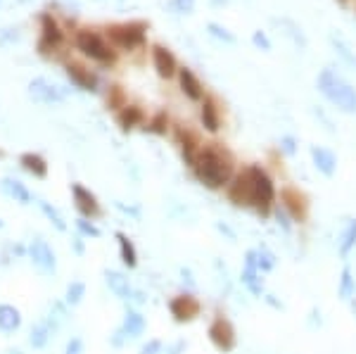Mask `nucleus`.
I'll list each match as a JSON object with an SVG mask.
<instances>
[{"label":"nucleus","instance_id":"obj_1","mask_svg":"<svg viewBox=\"0 0 356 354\" xmlns=\"http://www.w3.org/2000/svg\"><path fill=\"white\" fill-rule=\"evenodd\" d=\"M193 174L209 191H224L231 184L235 171V157L221 143H204L193 162Z\"/></svg>","mask_w":356,"mask_h":354},{"label":"nucleus","instance_id":"obj_2","mask_svg":"<svg viewBox=\"0 0 356 354\" xmlns=\"http://www.w3.org/2000/svg\"><path fill=\"white\" fill-rule=\"evenodd\" d=\"M247 176H249V209L259 219L274 217V209L278 204V191L274 179L269 176V171L261 167V164H249Z\"/></svg>","mask_w":356,"mask_h":354},{"label":"nucleus","instance_id":"obj_3","mask_svg":"<svg viewBox=\"0 0 356 354\" xmlns=\"http://www.w3.org/2000/svg\"><path fill=\"white\" fill-rule=\"evenodd\" d=\"M316 88L332 107H337L344 114H356V88L344 76L337 74L335 69H321L319 79H316Z\"/></svg>","mask_w":356,"mask_h":354},{"label":"nucleus","instance_id":"obj_4","mask_svg":"<svg viewBox=\"0 0 356 354\" xmlns=\"http://www.w3.org/2000/svg\"><path fill=\"white\" fill-rule=\"evenodd\" d=\"M76 51H81V55H86L88 60H93L98 64L116 62V51H112V46H107V41L93 29L76 31Z\"/></svg>","mask_w":356,"mask_h":354},{"label":"nucleus","instance_id":"obj_5","mask_svg":"<svg viewBox=\"0 0 356 354\" xmlns=\"http://www.w3.org/2000/svg\"><path fill=\"white\" fill-rule=\"evenodd\" d=\"M278 204L285 209V214L290 217V221L297 226H304L311 217L309 195L297 186H283L281 193H278Z\"/></svg>","mask_w":356,"mask_h":354},{"label":"nucleus","instance_id":"obj_6","mask_svg":"<svg viewBox=\"0 0 356 354\" xmlns=\"http://www.w3.org/2000/svg\"><path fill=\"white\" fill-rule=\"evenodd\" d=\"M207 337H209L211 347H214L216 352H221V354H231V352H235V347H238L235 324H233V321L221 312H216L214 319L209 321Z\"/></svg>","mask_w":356,"mask_h":354},{"label":"nucleus","instance_id":"obj_7","mask_svg":"<svg viewBox=\"0 0 356 354\" xmlns=\"http://www.w3.org/2000/svg\"><path fill=\"white\" fill-rule=\"evenodd\" d=\"M107 38L109 43L121 51H136V48L145 46V21H126V24H112L107 26Z\"/></svg>","mask_w":356,"mask_h":354},{"label":"nucleus","instance_id":"obj_8","mask_svg":"<svg viewBox=\"0 0 356 354\" xmlns=\"http://www.w3.org/2000/svg\"><path fill=\"white\" fill-rule=\"evenodd\" d=\"M166 307H169L171 319H174L176 324H181V326L183 324H193V321H197L199 314H202V302H199V297L190 290L176 292L174 297H169Z\"/></svg>","mask_w":356,"mask_h":354},{"label":"nucleus","instance_id":"obj_9","mask_svg":"<svg viewBox=\"0 0 356 354\" xmlns=\"http://www.w3.org/2000/svg\"><path fill=\"white\" fill-rule=\"evenodd\" d=\"M69 191H71V202H74L79 217L91 219V221L103 219L105 209H103V204H100L98 195L91 191V188H86L83 184H71Z\"/></svg>","mask_w":356,"mask_h":354},{"label":"nucleus","instance_id":"obj_10","mask_svg":"<svg viewBox=\"0 0 356 354\" xmlns=\"http://www.w3.org/2000/svg\"><path fill=\"white\" fill-rule=\"evenodd\" d=\"M26 254H29L31 264L41 271L43 276H53L57 271V254L50 247V242L46 238H33L26 247Z\"/></svg>","mask_w":356,"mask_h":354},{"label":"nucleus","instance_id":"obj_11","mask_svg":"<svg viewBox=\"0 0 356 354\" xmlns=\"http://www.w3.org/2000/svg\"><path fill=\"white\" fill-rule=\"evenodd\" d=\"M240 281L242 285L247 287V292L252 297H264V274L259 271V264H257V250H247L244 252V259H242V271H240Z\"/></svg>","mask_w":356,"mask_h":354},{"label":"nucleus","instance_id":"obj_12","mask_svg":"<svg viewBox=\"0 0 356 354\" xmlns=\"http://www.w3.org/2000/svg\"><path fill=\"white\" fill-rule=\"evenodd\" d=\"M29 98L33 103H41V105H60L64 103L66 96L60 86L50 84L43 76H36V79L29 81Z\"/></svg>","mask_w":356,"mask_h":354},{"label":"nucleus","instance_id":"obj_13","mask_svg":"<svg viewBox=\"0 0 356 354\" xmlns=\"http://www.w3.org/2000/svg\"><path fill=\"white\" fill-rule=\"evenodd\" d=\"M62 43H64L62 26L57 24V19H55L53 15L43 12L41 15V43H38V48H41V55H50V51L60 48Z\"/></svg>","mask_w":356,"mask_h":354},{"label":"nucleus","instance_id":"obj_14","mask_svg":"<svg viewBox=\"0 0 356 354\" xmlns=\"http://www.w3.org/2000/svg\"><path fill=\"white\" fill-rule=\"evenodd\" d=\"M174 138H176L178 150H181L183 162H186L188 167H193L195 157H197L199 148H202V141H199V136L195 134L193 129H188V126L176 124V129H174Z\"/></svg>","mask_w":356,"mask_h":354},{"label":"nucleus","instance_id":"obj_15","mask_svg":"<svg viewBox=\"0 0 356 354\" xmlns=\"http://www.w3.org/2000/svg\"><path fill=\"white\" fill-rule=\"evenodd\" d=\"M64 71H66V79L71 81L79 91H86V93H98L100 91V81L98 76L93 74L91 69H86L83 64L79 62H66L64 64Z\"/></svg>","mask_w":356,"mask_h":354},{"label":"nucleus","instance_id":"obj_16","mask_svg":"<svg viewBox=\"0 0 356 354\" xmlns=\"http://www.w3.org/2000/svg\"><path fill=\"white\" fill-rule=\"evenodd\" d=\"M152 67L157 71L159 79L169 81L178 74V60L169 48H164L157 43V46H152Z\"/></svg>","mask_w":356,"mask_h":354},{"label":"nucleus","instance_id":"obj_17","mask_svg":"<svg viewBox=\"0 0 356 354\" xmlns=\"http://www.w3.org/2000/svg\"><path fill=\"white\" fill-rule=\"evenodd\" d=\"M309 154H311V162L319 174H323L326 179H332L337 171V154L330 150V148H323V145H311L309 148Z\"/></svg>","mask_w":356,"mask_h":354},{"label":"nucleus","instance_id":"obj_18","mask_svg":"<svg viewBox=\"0 0 356 354\" xmlns=\"http://www.w3.org/2000/svg\"><path fill=\"white\" fill-rule=\"evenodd\" d=\"M105 281H107V287L112 290V295L116 300L121 302H131L133 300V285L129 281V276L124 274V271H116V269H107L105 271Z\"/></svg>","mask_w":356,"mask_h":354},{"label":"nucleus","instance_id":"obj_19","mask_svg":"<svg viewBox=\"0 0 356 354\" xmlns=\"http://www.w3.org/2000/svg\"><path fill=\"white\" fill-rule=\"evenodd\" d=\"M178 84H181V91L188 100L193 103L204 100V86L190 67H178Z\"/></svg>","mask_w":356,"mask_h":354},{"label":"nucleus","instance_id":"obj_20","mask_svg":"<svg viewBox=\"0 0 356 354\" xmlns=\"http://www.w3.org/2000/svg\"><path fill=\"white\" fill-rule=\"evenodd\" d=\"M116 124H119V129L124 131V134H131V131L138 129V126L145 129L148 117H145V112H143L141 105H126V107H121L119 112H116Z\"/></svg>","mask_w":356,"mask_h":354},{"label":"nucleus","instance_id":"obj_21","mask_svg":"<svg viewBox=\"0 0 356 354\" xmlns=\"http://www.w3.org/2000/svg\"><path fill=\"white\" fill-rule=\"evenodd\" d=\"M57 321L55 319H41V321H36V324L31 326V333H29V345L33 347V350H43V347L50 342V337H53V333L57 330Z\"/></svg>","mask_w":356,"mask_h":354},{"label":"nucleus","instance_id":"obj_22","mask_svg":"<svg viewBox=\"0 0 356 354\" xmlns=\"http://www.w3.org/2000/svg\"><path fill=\"white\" fill-rule=\"evenodd\" d=\"M145 328H148V319L143 317L138 309H133L129 307L124 312V319H121V326H119V330L124 333L126 340H133V337H141L143 333H145Z\"/></svg>","mask_w":356,"mask_h":354},{"label":"nucleus","instance_id":"obj_23","mask_svg":"<svg viewBox=\"0 0 356 354\" xmlns=\"http://www.w3.org/2000/svg\"><path fill=\"white\" fill-rule=\"evenodd\" d=\"M199 121H202L207 134H219L221 131V109L211 96H204L202 107H199Z\"/></svg>","mask_w":356,"mask_h":354},{"label":"nucleus","instance_id":"obj_24","mask_svg":"<svg viewBox=\"0 0 356 354\" xmlns=\"http://www.w3.org/2000/svg\"><path fill=\"white\" fill-rule=\"evenodd\" d=\"M0 191H3L10 200H15L17 204H31L33 202V195H31L29 188L21 184L19 179H12V176H5V179L0 181Z\"/></svg>","mask_w":356,"mask_h":354},{"label":"nucleus","instance_id":"obj_25","mask_svg":"<svg viewBox=\"0 0 356 354\" xmlns=\"http://www.w3.org/2000/svg\"><path fill=\"white\" fill-rule=\"evenodd\" d=\"M21 309L15 307L10 302H3L0 304V333L10 335V333H17L21 328Z\"/></svg>","mask_w":356,"mask_h":354},{"label":"nucleus","instance_id":"obj_26","mask_svg":"<svg viewBox=\"0 0 356 354\" xmlns=\"http://www.w3.org/2000/svg\"><path fill=\"white\" fill-rule=\"evenodd\" d=\"M19 167L24 169L26 174H31L33 179H46L48 171H50L48 159L38 152H21L19 154Z\"/></svg>","mask_w":356,"mask_h":354},{"label":"nucleus","instance_id":"obj_27","mask_svg":"<svg viewBox=\"0 0 356 354\" xmlns=\"http://www.w3.org/2000/svg\"><path fill=\"white\" fill-rule=\"evenodd\" d=\"M116 247H119V259L126 269H136L138 267V250H136V242L131 240L124 231H116Z\"/></svg>","mask_w":356,"mask_h":354},{"label":"nucleus","instance_id":"obj_28","mask_svg":"<svg viewBox=\"0 0 356 354\" xmlns=\"http://www.w3.org/2000/svg\"><path fill=\"white\" fill-rule=\"evenodd\" d=\"M354 250H356V219H347L340 240H337V252H340L342 259H347Z\"/></svg>","mask_w":356,"mask_h":354},{"label":"nucleus","instance_id":"obj_29","mask_svg":"<svg viewBox=\"0 0 356 354\" xmlns=\"http://www.w3.org/2000/svg\"><path fill=\"white\" fill-rule=\"evenodd\" d=\"M356 292V278L352 274V267H342L340 271V285H337V297H340L342 302H349L352 300V295Z\"/></svg>","mask_w":356,"mask_h":354},{"label":"nucleus","instance_id":"obj_30","mask_svg":"<svg viewBox=\"0 0 356 354\" xmlns=\"http://www.w3.org/2000/svg\"><path fill=\"white\" fill-rule=\"evenodd\" d=\"M38 209H41V214L46 217L50 224L55 226V229L60 231V233H64L66 231V221H64V214L60 212L57 207H55L53 202H48V200H38Z\"/></svg>","mask_w":356,"mask_h":354},{"label":"nucleus","instance_id":"obj_31","mask_svg":"<svg viewBox=\"0 0 356 354\" xmlns=\"http://www.w3.org/2000/svg\"><path fill=\"white\" fill-rule=\"evenodd\" d=\"M145 131H150V134H154V136H166L169 134V114H166L164 109L154 112L152 117L148 119Z\"/></svg>","mask_w":356,"mask_h":354},{"label":"nucleus","instance_id":"obj_32","mask_svg":"<svg viewBox=\"0 0 356 354\" xmlns=\"http://www.w3.org/2000/svg\"><path fill=\"white\" fill-rule=\"evenodd\" d=\"M86 297V283L83 281H71L64 290V304L66 307H79Z\"/></svg>","mask_w":356,"mask_h":354},{"label":"nucleus","instance_id":"obj_33","mask_svg":"<svg viewBox=\"0 0 356 354\" xmlns=\"http://www.w3.org/2000/svg\"><path fill=\"white\" fill-rule=\"evenodd\" d=\"M254 250H257V264H259L261 274H269V271L276 269L278 257H276L274 250H269L266 245H259V247H254Z\"/></svg>","mask_w":356,"mask_h":354},{"label":"nucleus","instance_id":"obj_34","mask_svg":"<svg viewBox=\"0 0 356 354\" xmlns=\"http://www.w3.org/2000/svg\"><path fill=\"white\" fill-rule=\"evenodd\" d=\"M74 226H76V233H79L81 238H93V240H96V238L103 236V231H100V226L96 224V221H91V219H83V217H79V219L74 221Z\"/></svg>","mask_w":356,"mask_h":354},{"label":"nucleus","instance_id":"obj_35","mask_svg":"<svg viewBox=\"0 0 356 354\" xmlns=\"http://www.w3.org/2000/svg\"><path fill=\"white\" fill-rule=\"evenodd\" d=\"M207 29H209V34L216 38V41H224L226 46H235V41H238L235 34H231L224 24H219V21H209Z\"/></svg>","mask_w":356,"mask_h":354},{"label":"nucleus","instance_id":"obj_36","mask_svg":"<svg viewBox=\"0 0 356 354\" xmlns=\"http://www.w3.org/2000/svg\"><path fill=\"white\" fill-rule=\"evenodd\" d=\"M276 24H281V26H285V29H290V31H285L287 36L294 41V46H299V48H307V36L302 34V29H299L297 24H294L292 19H276Z\"/></svg>","mask_w":356,"mask_h":354},{"label":"nucleus","instance_id":"obj_37","mask_svg":"<svg viewBox=\"0 0 356 354\" xmlns=\"http://www.w3.org/2000/svg\"><path fill=\"white\" fill-rule=\"evenodd\" d=\"M126 96H124V88L121 86H116L112 84L109 86V91H107V107L109 109H121V107H126Z\"/></svg>","mask_w":356,"mask_h":354},{"label":"nucleus","instance_id":"obj_38","mask_svg":"<svg viewBox=\"0 0 356 354\" xmlns=\"http://www.w3.org/2000/svg\"><path fill=\"white\" fill-rule=\"evenodd\" d=\"M330 43H332V48H335L337 55H340V57L344 60V62L352 64V67L356 69V55H354L352 51H349L347 43H344L342 38H337V36H330Z\"/></svg>","mask_w":356,"mask_h":354},{"label":"nucleus","instance_id":"obj_39","mask_svg":"<svg viewBox=\"0 0 356 354\" xmlns=\"http://www.w3.org/2000/svg\"><path fill=\"white\" fill-rule=\"evenodd\" d=\"M169 10L176 15H190L195 10V0H169Z\"/></svg>","mask_w":356,"mask_h":354},{"label":"nucleus","instance_id":"obj_40","mask_svg":"<svg viewBox=\"0 0 356 354\" xmlns=\"http://www.w3.org/2000/svg\"><path fill=\"white\" fill-rule=\"evenodd\" d=\"M278 148H281L283 154L292 157V154L297 152V138H294V136H283L281 138V145H278Z\"/></svg>","mask_w":356,"mask_h":354},{"label":"nucleus","instance_id":"obj_41","mask_svg":"<svg viewBox=\"0 0 356 354\" xmlns=\"http://www.w3.org/2000/svg\"><path fill=\"white\" fill-rule=\"evenodd\" d=\"M274 217L278 219V226H283V231H290L292 229V221H290V217H287L285 214V209L281 207V204H276V209H274Z\"/></svg>","mask_w":356,"mask_h":354},{"label":"nucleus","instance_id":"obj_42","mask_svg":"<svg viewBox=\"0 0 356 354\" xmlns=\"http://www.w3.org/2000/svg\"><path fill=\"white\" fill-rule=\"evenodd\" d=\"M252 43L259 48V51H264V53H269V51H271V41H269V36H266L261 29H259V31H254V34H252Z\"/></svg>","mask_w":356,"mask_h":354},{"label":"nucleus","instance_id":"obj_43","mask_svg":"<svg viewBox=\"0 0 356 354\" xmlns=\"http://www.w3.org/2000/svg\"><path fill=\"white\" fill-rule=\"evenodd\" d=\"M64 354H83V340L81 337H69L64 345Z\"/></svg>","mask_w":356,"mask_h":354},{"label":"nucleus","instance_id":"obj_44","mask_svg":"<svg viewBox=\"0 0 356 354\" xmlns=\"http://www.w3.org/2000/svg\"><path fill=\"white\" fill-rule=\"evenodd\" d=\"M162 350H164L162 340H148L145 345L141 347V354H162Z\"/></svg>","mask_w":356,"mask_h":354},{"label":"nucleus","instance_id":"obj_45","mask_svg":"<svg viewBox=\"0 0 356 354\" xmlns=\"http://www.w3.org/2000/svg\"><path fill=\"white\" fill-rule=\"evenodd\" d=\"M114 207L119 209V212H124V214H129V217H141V207H133V204H124V202H119L116 200L114 202Z\"/></svg>","mask_w":356,"mask_h":354},{"label":"nucleus","instance_id":"obj_46","mask_svg":"<svg viewBox=\"0 0 356 354\" xmlns=\"http://www.w3.org/2000/svg\"><path fill=\"white\" fill-rule=\"evenodd\" d=\"M109 342H112V347H124L126 337H124V333H121L119 328H116L114 333H112V337H109Z\"/></svg>","mask_w":356,"mask_h":354},{"label":"nucleus","instance_id":"obj_47","mask_svg":"<svg viewBox=\"0 0 356 354\" xmlns=\"http://www.w3.org/2000/svg\"><path fill=\"white\" fill-rule=\"evenodd\" d=\"M216 231H219V233H226L228 238H231V242H233V240H235V233H233V231H231V229H228V226H226V224H221V221H219V224H216Z\"/></svg>","mask_w":356,"mask_h":354},{"label":"nucleus","instance_id":"obj_48","mask_svg":"<svg viewBox=\"0 0 356 354\" xmlns=\"http://www.w3.org/2000/svg\"><path fill=\"white\" fill-rule=\"evenodd\" d=\"M71 245H74V252H76V254H83V250H86V247H83V238H81V236H76Z\"/></svg>","mask_w":356,"mask_h":354},{"label":"nucleus","instance_id":"obj_49","mask_svg":"<svg viewBox=\"0 0 356 354\" xmlns=\"http://www.w3.org/2000/svg\"><path fill=\"white\" fill-rule=\"evenodd\" d=\"M228 0H211V5H214V8H221V5H226Z\"/></svg>","mask_w":356,"mask_h":354},{"label":"nucleus","instance_id":"obj_50","mask_svg":"<svg viewBox=\"0 0 356 354\" xmlns=\"http://www.w3.org/2000/svg\"><path fill=\"white\" fill-rule=\"evenodd\" d=\"M5 354H21V350H8Z\"/></svg>","mask_w":356,"mask_h":354},{"label":"nucleus","instance_id":"obj_51","mask_svg":"<svg viewBox=\"0 0 356 354\" xmlns=\"http://www.w3.org/2000/svg\"><path fill=\"white\" fill-rule=\"evenodd\" d=\"M337 3H340V5H347V3H349V0H337Z\"/></svg>","mask_w":356,"mask_h":354},{"label":"nucleus","instance_id":"obj_52","mask_svg":"<svg viewBox=\"0 0 356 354\" xmlns=\"http://www.w3.org/2000/svg\"><path fill=\"white\" fill-rule=\"evenodd\" d=\"M3 226H5V224H3V219H0V229H3Z\"/></svg>","mask_w":356,"mask_h":354},{"label":"nucleus","instance_id":"obj_53","mask_svg":"<svg viewBox=\"0 0 356 354\" xmlns=\"http://www.w3.org/2000/svg\"><path fill=\"white\" fill-rule=\"evenodd\" d=\"M0 157H3V150H0Z\"/></svg>","mask_w":356,"mask_h":354}]
</instances>
